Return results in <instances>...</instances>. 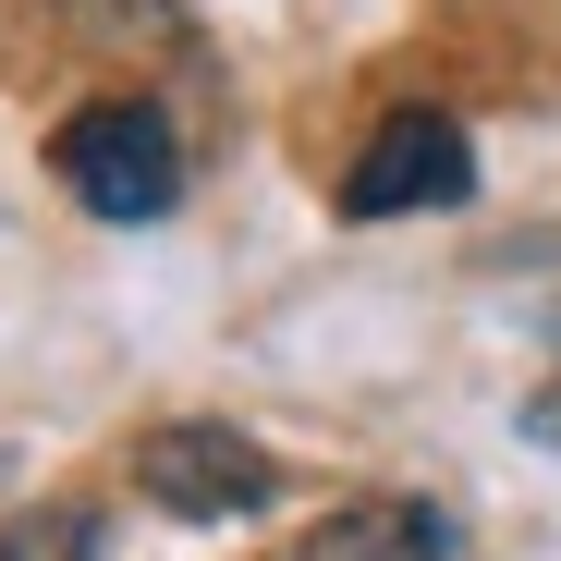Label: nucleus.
Segmentation results:
<instances>
[{"label": "nucleus", "mask_w": 561, "mask_h": 561, "mask_svg": "<svg viewBox=\"0 0 561 561\" xmlns=\"http://www.w3.org/2000/svg\"><path fill=\"white\" fill-rule=\"evenodd\" d=\"M49 171L85 220H159L183 196V135L159 99H85L61 135H49Z\"/></svg>", "instance_id": "f257e3e1"}, {"label": "nucleus", "mask_w": 561, "mask_h": 561, "mask_svg": "<svg viewBox=\"0 0 561 561\" xmlns=\"http://www.w3.org/2000/svg\"><path fill=\"white\" fill-rule=\"evenodd\" d=\"M135 489H147L171 525H244V513H268L280 463H268L244 427L183 415V427H147V439H135Z\"/></svg>", "instance_id": "f03ea898"}, {"label": "nucleus", "mask_w": 561, "mask_h": 561, "mask_svg": "<svg viewBox=\"0 0 561 561\" xmlns=\"http://www.w3.org/2000/svg\"><path fill=\"white\" fill-rule=\"evenodd\" d=\"M477 183V147H463L451 111H391L342 171V220H415V208H463Z\"/></svg>", "instance_id": "7ed1b4c3"}, {"label": "nucleus", "mask_w": 561, "mask_h": 561, "mask_svg": "<svg viewBox=\"0 0 561 561\" xmlns=\"http://www.w3.org/2000/svg\"><path fill=\"white\" fill-rule=\"evenodd\" d=\"M294 561H451V513L439 501H342L294 537Z\"/></svg>", "instance_id": "20e7f679"}, {"label": "nucleus", "mask_w": 561, "mask_h": 561, "mask_svg": "<svg viewBox=\"0 0 561 561\" xmlns=\"http://www.w3.org/2000/svg\"><path fill=\"white\" fill-rule=\"evenodd\" d=\"M0 561H111V537H99L85 501H37V513L0 525Z\"/></svg>", "instance_id": "39448f33"}, {"label": "nucleus", "mask_w": 561, "mask_h": 561, "mask_svg": "<svg viewBox=\"0 0 561 561\" xmlns=\"http://www.w3.org/2000/svg\"><path fill=\"white\" fill-rule=\"evenodd\" d=\"M525 427H537V439H549V451H561V366H549V391H537V403H525Z\"/></svg>", "instance_id": "423d86ee"}]
</instances>
